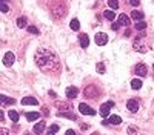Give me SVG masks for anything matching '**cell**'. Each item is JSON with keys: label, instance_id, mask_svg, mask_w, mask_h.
Segmentation results:
<instances>
[{"label": "cell", "instance_id": "obj_1", "mask_svg": "<svg viewBox=\"0 0 154 135\" xmlns=\"http://www.w3.org/2000/svg\"><path fill=\"white\" fill-rule=\"evenodd\" d=\"M36 65L40 68V71L45 74H59L62 69L59 55L48 48H39L36 51Z\"/></svg>", "mask_w": 154, "mask_h": 135}, {"label": "cell", "instance_id": "obj_2", "mask_svg": "<svg viewBox=\"0 0 154 135\" xmlns=\"http://www.w3.org/2000/svg\"><path fill=\"white\" fill-rule=\"evenodd\" d=\"M83 95L86 98H97L100 95V92H99V87L94 86V85H90V86H86L85 89H83Z\"/></svg>", "mask_w": 154, "mask_h": 135}, {"label": "cell", "instance_id": "obj_3", "mask_svg": "<svg viewBox=\"0 0 154 135\" xmlns=\"http://www.w3.org/2000/svg\"><path fill=\"white\" fill-rule=\"evenodd\" d=\"M133 48H134V51L142 52V54L148 52V45H146L143 40H140V38H136V40H134V43H133Z\"/></svg>", "mask_w": 154, "mask_h": 135}, {"label": "cell", "instance_id": "obj_4", "mask_svg": "<svg viewBox=\"0 0 154 135\" xmlns=\"http://www.w3.org/2000/svg\"><path fill=\"white\" fill-rule=\"evenodd\" d=\"M139 107H140V103L136 98H131V100H128V103H126V109H128L130 112H133V114H136L139 111Z\"/></svg>", "mask_w": 154, "mask_h": 135}, {"label": "cell", "instance_id": "obj_5", "mask_svg": "<svg viewBox=\"0 0 154 135\" xmlns=\"http://www.w3.org/2000/svg\"><path fill=\"white\" fill-rule=\"evenodd\" d=\"M134 72L139 77H145L146 74H148V68H146V65H143V63H137L134 66Z\"/></svg>", "mask_w": 154, "mask_h": 135}, {"label": "cell", "instance_id": "obj_6", "mask_svg": "<svg viewBox=\"0 0 154 135\" xmlns=\"http://www.w3.org/2000/svg\"><path fill=\"white\" fill-rule=\"evenodd\" d=\"M114 106V101H106V103L102 104V107H100V115L102 117H110V109Z\"/></svg>", "mask_w": 154, "mask_h": 135}, {"label": "cell", "instance_id": "obj_7", "mask_svg": "<svg viewBox=\"0 0 154 135\" xmlns=\"http://www.w3.org/2000/svg\"><path fill=\"white\" fill-rule=\"evenodd\" d=\"M79 111H80V114H83V115H96V111L92 109V107H90L88 104H85V103L79 104Z\"/></svg>", "mask_w": 154, "mask_h": 135}, {"label": "cell", "instance_id": "obj_8", "mask_svg": "<svg viewBox=\"0 0 154 135\" xmlns=\"http://www.w3.org/2000/svg\"><path fill=\"white\" fill-rule=\"evenodd\" d=\"M94 40H96V43L99 46H105L106 43H108V36H106L105 32H97L96 37H94Z\"/></svg>", "mask_w": 154, "mask_h": 135}, {"label": "cell", "instance_id": "obj_9", "mask_svg": "<svg viewBox=\"0 0 154 135\" xmlns=\"http://www.w3.org/2000/svg\"><path fill=\"white\" fill-rule=\"evenodd\" d=\"M16 62V55H14V52H6L5 55H3V65L5 66H12Z\"/></svg>", "mask_w": 154, "mask_h": 135}, {"label": "cell", "instance_id": "obj_10", "mask_svg": "<svg viewBox=\"0 0 154 135\" xmlns=\"http://www.w3.org/2000/svg\"><path fill=\"white\" fill-rule=\"evenodd\" d=\"M22 104H23V106H37L39 101H37V98H34V97H23V98H22Z\"/></svg>", "mask_w": 154, "mask_h": 135}, {"label": "cell", "instance_id": "obj_11", "mask_svg": "<svg viewBox=\"0 0 154 135\" xmlns=\"http://www.w3.org/2000/svg\"><path fill=\"white\" fill-rule=\"evenodd\" d=\"M65 94H66V97H68V98H76L77 94H79V89L76 86H69V87H66Z\"/></svg>", "mask_w": 154, "mask_h": 135}, {"label": "cell", "instance_id": "obj_12", "mask_svg": "<svg viewBox=\"0 0 154 135\" xmlns=\"http://www.w3.org/2000/svg\"><path fill=\"white\" fill-rule=\"evenodd\" d=\"M79 43H80V46H82L83 49H86V48H88V45H90L88 36H86V34H80V36H79Z\"/></svg>", "mask_w": 154, "mask_h": 135}, {"label": "cell", "instance_id": "obj_13", "mask_svg": "<svg viewBox=\"0 0 154 135\" xmlns=\"http://www.w3.org/2000/svg\"><path fill=\"white\" fill-rule=\"evenodd\" d=\"M145 16H143V12L142 11H139V9H134L131 12V20H134V22H140V20H143Z\"/></svg>", "mask_w": 154, "mask_h": 135}, {"label": "cell", "instance_id": "obj_14", "mask_svg": "<svg viewBox=\"0 0 154 135\" xmlns=\"http://www.w3.org/2000/svg\"><path fill=\"white\" fill-rule=\"evenodd\" d=\"M57 115L59 117H63V118H69V120H77L76 114H72L71 111H59Z\"/></svg>", "mask_w": 154, "mask_h": 135}, {"label": "cell", "instance_id": "obj_15", "mask_svg": "<svg viewBox=\"0 0 154 135\" xmlns=\"http://www.w3.org/2000/svg\"><path fill=\"white\" fill-rule=\"evenodd\" d=\"M0 103H2V106H9V104H14L16 100L6 97V95H0Z\"/></svg>", "mask_w": 154, "mask_h": 135}, {"label": "cell", "instance_id": "obj_16", "mask_svg": "<svg viewBox=\"0 0 154 135\" xmlns=\"http://www.w3.org/2000/svg\"><path fill=\"white\" fill-rule=\"evenodd\" d=\"M45 127H46V123L42 120V121H39V123L34 126V134H43L45 132Z\"/></svg>", "mask_w": 154, "mask_h": 135}, {"label": "cell", "instance_id": "obj_17", "mask_svg": "<svg viewBox=\"0 0 154 135\" xmlns=\"http://www.w3.org/2000/svg\"><path fill=\"white\" fill-rule=\"evenodd\" d=\"M117 22H119L120 25H122V26H130V23H131V18H130L128 16H125V14H120Z\"/></svg>", "mask_w": 154, "mask_h": 135}, {"label": "cell", "instance_id": "obj_18", "mask_svg": "<svg viewBox=\"0 0 154 135\" xmlns=\"http://www.w3.org/2000/svg\"><path fill=\"white\" fill-rule=\"evenodd\" d=\"M25 117H26V120H28V121H37L40 118V114L39 112H26Z\"/></svg>", "mask_w": 154, "mask_h": 135}, {"label": "cell", "instance_id": "obj_19", "mask_svg": "<svg viewBox=\"0 0 154 135\" xmlns=\"http://www.w3.org/2000/svg\"><path fill=\"white\" fill-rule=\"evenodd\" d=\"M103 17L106 18V20H110V22H112V20L116 18V14H114V9H106L105 12H103Z\"/></svg>", "mask_w": 154, "mask_h": 135}, {"label": "cell", "instance_id": "obj_20", "mask_svg": "<svg viewBox=\"0 0 154 135\" xmlns=\"http://www.w3.org/2000/svg\"><path fill=\"white\" fill-rule=\"evenodd\" d=\"M108 121H110V124L117 126V124L122 123V117H119V115H111V117H108Z\"/></svg>", "mask_w": 154, "mask_h": 135}, {"label": "cell", "instance_id": "obj_21", "mask_svg": "<svg viewBox=\"0 0 154 135\" xmlns=\"http://www.w3.org/2000/svg\"><path fill=\"white\" fill-rule=\"evenodd\" d=\"M8 117L11 118V121H14V123H17V121H19V112L11 109V111L8 112Z\"/></svg>", "mask_w": 154, "mask_h": 135}, {"label": "cell", "instance_id": "obj_22", "mask_svg": "<svg viewBox=\"0 0 154 135\" xmlns=\"http://www.w3.org/2000/svg\"><path fill=\"white\" fill-rule=\"evenodd\" d=\"M69 26H71L72 31H79V29H80V22H79L77 18H72L71 23H69Z\"/></svg>", "mask_w": 154, "mask_h": 135}, {"label": "cell", "instance_id": "obj_23", "mask_svg": "<svg viewBox=\"0 0 154 135\" xmlns=\"http://www.w3.org/2000/svg\"><path fill=\"white\" fill-rule=\"evenodd\" d=\"M131 87L133 89H140V87H142V80H139V78L131 80Z\"/></svg>", "mask_w": 154, "mask_h": 135}, {"label": "cell", "instance_id": "obj_24", "mask_svg": "<svg viewBox=\"0 0 154 135\" xmlns=\"http://www.w3.org/2000/svg\"><path fill=\"white\" fill-rule=\"evenodd\" d=\"M148 28V25H146L143 20H140V22H136V31H143Z\"/></svg>", "mask_w": 154, "mask_h": 135}, {"label": "cell", "instance_id": "obj_25", "mask_svg": "<svg viewBox=\"0 0 154 135\" xmlns=\"http://www.w3.org/2000/svg\"><path fill=\"white\" fill-rule=\"evenodd\" d=\"M57 107H59V111H71L72 109L68 103H57Z\"/></svg>", "mask_w": 154, "mask_h": 135}, {"label": "cell", "instance_id": "obj_26", "mask_svg": "<svg viewBox=\"0 0 154 135\" xmlns=\"http://www.w3.org/2000/svg\"><path fill=\"white\" fill-rule=\"evenodd\" d=\"M110 9H117L119 8V0H108Z\"/></svg>", "mask_w": 154, "mask_h": 135}, {"label": "cell", "instance_id": "obj_27", "mask_svg": "<svg viewBox=\"0 0 154 135\" xmlns=\"http://www.w3.org/2000/svg\"><path fill=\"white\" fill-rule=\"evenodd\" d=\"M17 26H19V28H25V26H26V18L25 17H19L17 18Z\"/></svg>", "mask_w": 154, "mask_h": 135}, {"label": "cell", "instance_id": "obj_28", "mask_svg": "<svg viewBox=\"0 0 154 135\" xmlns=\"http://www.w3.org/2000/svg\"><path fill=\"white\" fill-rule=\"evenodd\" d=\"M96 69H97V72H100V74H105V65H103V63H97V65H96Z\"/></svg>", "mask_w": 154, "mask_h": 135}, {"label": "cell", "instance_id": "obj_29", "mask_svg": "<svg viewBox=\"0 0 154 135\" xmlns=\"http://www.w3.org/2000/svg\"><path fill=\"white\" fill-rule=\"evenodd\" d=\"M57 132H59V126L57 124H52L48 129V134H57Z\"/></svg>", "mask_w": 154, "mask_h": 135}, {"label": "cell", "instance_id": "obj_30", "mask_svg": "<svg viewBox=\"0 0 154 135\" xmlns=\"http://www.w3.org/2000/svg\"><path fill=\"white\" fill-rule=\"evenodd\" d=\"M28 32H31V34H39V29L36 28V26H28Z\"/></svg>", "mask_w": 154, "mask_h": 135}, {"label": "cell", "instance_id": "obj_31", "mask_svg": "<svg viewBox=\"0 0 154 135\" xmlns=\"http://www.w3.org/2000/svg\"><path fill=\"white\" fill-rule=\"evenodd\" d=\"M0 8H2V11H3V12H8V9H9V8H8V5H6V2H2Z\"/></svg>", "mask_w": 154, "mask_h": 135}, {"label": "cell", "instance_id": "obj_32", "mask_svg": "<svg viewBox=\"0 0 154 135\" xmlns=\"http://www.w3.org/2000/svg\"><path fill=\"white\" fill-rule=\"evenodd\" d=\"M120 26H122V25H120L119 22H114V23H112V31H119Z\"/></svg>", "mask_w": 154, "mask_h": 135}, {"label": "cell", "instance_id": "obj_33", "mask_svg": "<svg viewBox=\"0 0 154 135\" xmlns=\"http://www.w3.org/2000/svg\"><path fill=\"white\" fill-rule=\"evenodd\" d=\"M128 134H137V127L130 126V127H128Z\"/></svg>", "mask_w": 154, "mask_h": 135}, {"label": "cell", "instance_id": "obj_34", "mask_svg": "<svg viewBox=\"0 0 154 135\" xmlns=\"http://www.w3.org/2000/svg\"><path fill=\"white\" fill-rule=\"evenodd\" d=\"M130 3L133 6H137V5H140V0H130Z\"/></svg>", "mask_w": 154, "mask_h": 135}, {"label": "cell", "instance_id": "obj_35", "mask_svg": "<svg viewBox=\"0 0 154 135\" xmlns=\"http://www.w3.org/2000/svg\"><path fill=\"white\" fill-rule=\"evenodd\" d=\"M3 120H5V114L0 112V121H3Z\"/></svg>", "mask_w": 154, "mask_h": 135}, {"label": "cell", "instance_id": "obj_36", "mask_svg": "<svg viewBox=\"0 0 154 135\" xmlns=\"http://www.w3.org/2000/svg\"><path fill=\"white\" fill-rule=\"evenodd\" d=\"M72 134H74V131H71V129H69V131H66V135H72Z\"/></svg>", "mask_w": 154, "mask_h": 135}, {"label": "cell", "instance_id": "obj_37", "mask_svg": "<svg viewBox=\"0 0 154 135\" xmlns=\"http://www.w3.org/2000/svg\"><path fill=\"white\" fill-rule=\"evenodd\" d=\"M153 69H154V65H153Z\"/></svg>", "mask_w": 154, "mask_h": 135}, {"label": "cell", "instance_id": "obj_38", "mask_svg": "<svg viewBox=\"0 0 154 135\" xmlns=\"http://www.w3.org/2000/svg\"><path fill=\"white\" fill-rule=\"evenodd\" d=\"M2 2H5V0H2Z\"/></svg>", "mask_w": 154, "mask_h": 135}]
</instances>
